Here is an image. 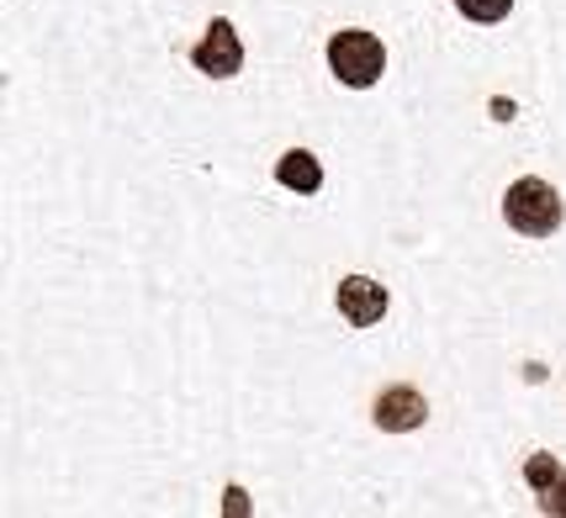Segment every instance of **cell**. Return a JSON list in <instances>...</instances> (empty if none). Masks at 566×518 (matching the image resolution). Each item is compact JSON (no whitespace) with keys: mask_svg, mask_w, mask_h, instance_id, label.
<instances>
[{"mask_svg":"<svg viewBox=\"0 0 566 518\" xmlns=\"http://www.w3.org/2000/svg\"><path fill=\"white\" fill-rule=\"evenodd\" d=\"M562 197L545 186V180H535V175H524V180H514L509 186V197H503V218H509V228H518L524 239H551L556 228H562Z\"/></svg>","mask_w":566,"mask_h":518,"instance_id":"cell-1","label":"cell"},{"mask_svg":"<svg viewBox=\"0 0 566 518\" xmlns=\"http://www.w3.org/2000/svg\"><path fill=\"white\" fill-rule=\"evenodd\" d=\"M328 70L339 74V85H349V91H370V85L387 74V49H381V38H370L360 27L334 32V43H328Z\"/></svg>","mask_w":566,"mask_h":518,"instance_id":"cell-2","label":"cell"},{"mask_svg":"<svg viewBox=\"0 0 566 518\" xmlns=\"http://www.w3.org/2000/svg\"><path fill=\"white\" fill-rule=\"evenodd\" d=\"M191 64H197L201 74H212V80H228V74L244 70V43H239V32H233V22H212L207 27V38L197 43V53H191Z\"/></svg>","mask_w":566,"mask_h":518,"instance_id":"cell-3","label":"cell"},{"mask_svg":"<svg viewBox=\"0 0 566 518\" xmlns=\"http://www.w3.org/2000/svg\"><path fill=\"white\" fill-rule=\"evenodd\" d=\"M334 302H339V318L345 323L370 328V323H381V313H387V286H376L370 275H345Z\"/></svg>","mask_w":566,"mask_h":518,"instance_id":"cell-4","label":"cell"},{"mask_svg":"<svg viewBox=\"0 0 566 518\" xmlns=\"http://www.w3.org/2000/svg\"><path fill=\"white\" fill-rule=\"evenodd\" d=\"M423 419H429V402L419 387H387L376 397V429H387V434H408Z\"/></svg>","mask_w":566,"mask_h":518,"instance_id":"cell-5","label":"cell"},{"mask_svg":"<svg viewBox=\"0 0 566 518\" xmlns=\"http://www.w3.org/2000/svg\"><path fill=\"white\" fill-rule=\"evenodd\" d=\"M275 180L296 191V197H313L323 186V165L307 154V148H292V154H281V165H275Z\"/></svg>","mask_w":566,"mask_h":518,"instance_id":"cell-6","label":"cell"},{"mask_svg":"<svg viewBox=\"0 0 566 518\" xmlns=\"http://www.w3.org/2000/svg\"><path fill=\"white\" fill-rule=\"evenodd\" d=\"M455 11H461L467 22H503V17L514 11V0H455Z\"/></svg>","mask_w":566,"mask_h":518,"instance_id":"cell-7","label":"cell"},{"mask_svg":"<svg viewBox=\"0 0 566 518\" xmlns=\"http://www.w3.org/2000/svg\"><path fill=\"white\" fill-rule=\"evenodd\" d=\"M556 476H562V466H556L551 455H530V466H524V482H530L535 493H551V487H556Z\"/></svg>","mask_w":566,"mask_h":518,"instance_id":"cell-8","label":"cell"},{"mask_svg":"<svg viewBox=\"0 0 566 518\" xmlns=\"http://www.w3.org/2000/svg\"><path fill=\"white\" fill-rule=\"evenodd\" d=\"M541 508H545V514H566V471L556 476V487L541 497Z\"/></svg>","mask_w":566,"mask_h":518,"instance_id":"cell-9","label":"cell"}]
</instances>
